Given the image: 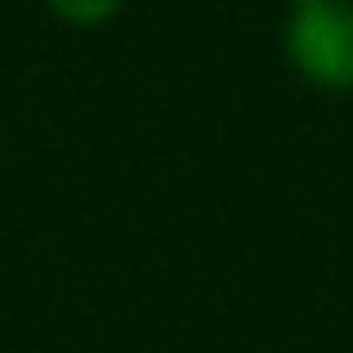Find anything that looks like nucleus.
I'll return each mask as SVG.
<instances>
[{
    "label": "nucleus",
    "instance_id": "nucleus-1",
    "mask_svg": "<svg viewBox=\"0 0 353 353\" xmlns=\"http://www.w3.org/2000/svg\"><path fill=\"white\" fill-rule=\"evenodd\" d=\"M286 59L327 94H353V0H318L291 9L286 23Z\"/></svg>",
    "mask_w": 353,
    "mask_h": 353
},
{
    "label": "nucleus",
    "instance_id": "nucleus-2",
    "mask_svg": "<svg viewBox=\"0 0 353 353\" xmlns=\"http://www.w3.org/2000/svg\"><path fill=\"white\" fill-rule=\"evenodd\" d=\"M45 9L72 27H103L108 18H117L121 0H45Z\"/></svg>",
    "mask_w": 353,
    "mask_h": 353
},
{
    "label": "nucleus",
    "instance_id": "nucleus-3",
    "mask_svg": "<svg viewBox=\"0 0 353 353\" xmlns=\"http://www.w3.org/2000/svg\"><path fill=\"white\" fill-rule=\"evenodd\" d=\"M291 9H304V5H318V0H286Z\"/></svg>",
    "mask_w": 353,
    "mask_h": 353
}]
</instances>
